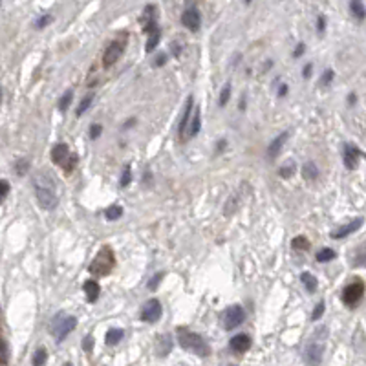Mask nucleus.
I'll use <instances>...</instances> for the list:
<instances>
[{"label": "nucleus", "instance_id": "nucleus-34", "mask_svg": "<svg viewBox=\"0 0 366 366\" xmlns=\"http://www.w3.org/2000/svg\"><path fill=\"white\" fill-rule=\"evenodd\" d=\"M324 312H326V304L322 302V300H320V302H318L317 306H315V310H313L312 318H313V320H318V318H320L322 315H324Z\"/></svg>", "mask_w": 366, "mask_h": 366}, {"label": "nucleus", "instance_id": "nucleus-47", "mask_svg": "<svg viewBox=\"0 0 366 366\" xmlns=\"http://www.w3.org/2000/svg\"><path fill=\"white\" fill-rule=\"evenodd\" d=\"M288 84H282V86H280V90H278V97H284L286 96V94H288Z\"/></svg>", "mask_w": 366, "mask_h": 366}, {"label": "nucleus", "instance_id": "nucleus-38", "mask_svg": "<svg viewBox=\"0 0 366 366\" xmlns=\"http://www.w3.org/2000/svg\"><path fill=\"white\" fill-rule=\"evenodd\" d=\"M326 31V17L324 15H318L317 17V33L318 35H322Z\"/></svg>", "mask_w": 366, "mask_h": 366}, {"label": "nucleus", "instance_id": "nucleus-32", "mask_svg": "<svg viewBox=\"0 0 366 366\" xmlns=\"http://www.w3.org/2000/svg\"><path fill=\"white\" fill-rule=\"evenodd\" d=\"M130 181H132V167H130V165H125L119 183H121V187H128L130 185Z\"/></svg>", "mask_w": 366, "mask_h": 366}, {"label": "nucleus", "instance_id": "nucleus-36", "mask_svg": "<svg viewBox=\"0 0 366 366\" xmlns=\"http://www.w3.org/2000/svg\"><path fill=\"white\" fill-rule=\"evenodd\" d=\"M295 172V163H288L286 167H280V170H278V174L282 176V178H289V176H293Z\"/></svg>", "mask_w": 366, "mask_h": 366}, {"label": "nucleus", "instance_id": "nucleus-35", "mask_svg": "<svg viewBox=\"0 0 366 366\" xmlns=\"http://www.w3.org/2000/svg\"><path fill=\"white\" fill-rule=\"evenodd\" d=\"M333 77H335V72H333L331 68H328V70L324 72V75L320 77V86H328V84L333 81Z\"/></svg>", "mask_w": 366, "mask_h": 366}, {"label": "nucleus", "instance_id": "nucleus-45", "mask_svg": "<svg viewBox=\"0 0 366 366\" xmlns=\"http://www.w3.org/2000/svg\"><path fill=\"white\" fill-rule=\"evenodd\" d=\"M7 192H9V183L7 180H2V200H6Z\"/></svg>", "mask_w": 366, "mask_h": 366}, {"label": "nucleus", "instance_id": "nucleus-50", "mask_svg": "<svg viewBox=\"0 0 366 366\" xmlns=\"http://www.w3.org/2000/svg\"><path fill=\"white\" fill-rule=\"evenodd\" d=\"M355 99H357V97H355V94H350V96H348V101H350V105H354V103H355Z\"/></svg>", "mask_w": 366, "mask_h": 366}, {"label": "nucleus", "instance_id": "nucleus-8", "mask_svg": "<svg viewBox=\"0 0 366 366\" xmlns=\"http://www.w3.org/2000/svg\"><path fill=\"white\" fill-rule=\"evenodd\" d=\"M363 295H365V284L361 282V280H355V282H352L350 286L344 288V291H342V302L346 306H355L363 299Z\"/></svg>", "mask_w": 366, "mask_h": 366}, {"label": "nucleus", "instance_id": "nucleus-24", "mask_svg": "<svg viewBox=\"0 0 366 366\" xmlns=\"http://www.w3.org/2000/svg\"><path fill=\"white\" fill-rule=\"evenodd\" d=\"M105 216L108 222H115V220H119L123 216V207L121 205H110L108 209L105 210Z\"/></svg>", "mask_w": 366, "mask_h": 366}, {"label": "nucleus", "instance_id": "nucleus-46", "mask_svg": "<svg viewBox=\"0 0 366 366\" xmlns=\"http://www.w3.org/2000/svg\"><path fill=\"white\" fill-rule=\"evenodd\" d=\"M304 53V44H302V42H300L299 46H297V50H295V53H293V57L295 59H297V57H300V55Z\"/></svg>", "mask_w": 366, "mask_h": 366}, {"label": "nucleus", "instance_id": "nucleus-39", "mask_svg": "<svg viewBox=\"0 0 366 366\" xmlns=\"http://www.w3.org/2000/svg\"><path fill=\"white\" fill-rule=\"evenodd\" d=\"M101 132H103V126L101 125H97V123H96V125L90 126V138L92 139H97L99 136H101Z\"/></svg>", "mask_w": 366, "mask_h": 366}, {"label": "nucleus", "instance_id": "nucleus-33", "mask_svg": "<svg viewBox=\"0 0 366 366\" xmlns=\"http://www.w3.org/2000/svg\"><path fill=\"white\" fill-rule=\"evenodd\" d=\"M94 344H96V341H94V335H84L83 350L86 352V354H92V352H94Z\"/></svg>", "mask_w": 366, "mask_h": 366}, {"label": "nucleus", "instance_id": "nucleus-30", "mask_svg": "<svg viewBox=\"0 0 366 366\" xmlns=\"http://www.w3.org/2000/svg\"><path fill=\"white\" fill-rule=\"evenodd\" d=\"M92 101H94V94H88V96L83 97V101H81V105L77 106V117H81V115L86 112V110L92 106Z\"/></svg>", "mask_w": 366, "mask_h": 366}, {"label": "nucleus", "instance_id": "nucleus-16", "mask_svg": "<svg viewBox=\"0 0 366 366\" xmlns=\"http://www.w3.org/2000/svg\"><path fill=\"white\" fill-rule=\"evenodd\" d=\"M288 138H289V132L286 130V132H282L280 136H276V138L271 141L269 147H267V156H269L271 159H275V157L278 156V152L282 150L284 143L288 141Z\"/></svg>", "mask_w": 366, "mask_h": 366}, {"label": "nucleus", "instance_id": "nucleus-4", "mask_svg": "<svg viewBox=\"0 0 366 366\" xmlns=\"http://www.w3.org/2000/svg\"><path fill=\"white\" fill-rule=\"evenodd\" d=\"M77 326V318L73 315H66V313H57L52 320V326H50V331L57 342L64 341Z\"/></svg>", "mask_w": 366, "mask_h": 366}, {"label": "nucleus", "instance_id": "nucleus-20", "mask_svg": "<svg viewBox=\"0 0 366 366\" xmlns=\"http://www.w3.org/2000/svg\"><path fill=\"white\" fill-rule=\"evenodd\" d=\"M302 176H304V180L308 181H315L318 178V168L315 165V161H306L302 165Z\"/></svg>", "mask_w": 366, "mask_h": 366}, {"label": "nucleus", "instance_id": "nucleus-12", "mask_svg": "<svg viewBox=\"0 0 366 366\" xmlns=\"http://www.w3.org/2000/svg\"><path fill=\"white\" fill-rule=\"evenodd\" d=\"M363 223H365V220L363 218H355V220H352V222H348L346 225H342V227L335 229V231H331V238L333 240H341V238H344V236H348V234L355 233V231H359L361 227H363Z\"/></svg>", "mask_w": 366, "mask_h": 366}, {"label": "nucleus", "instance_id": "nucleus-7", "mask_svg": "<svg viewBox=\"0 0 366 366\" xmlns=\"http://www.w3.org/2000/svg\"><path fill=\"white\" fill-rule=\"evenodd\" d=\"M222 320H223V328L227 331H231L246 320V312H244V308L242 306H229L227 310L223 312Z\"/></svg>", "mask_w": 366, "mask_h": 366}, {"label": "nucleus", "instance_id": "nucleus-52", "mask_svg": "<svg viewBox=\"0 0 366 366\" xmlns=\"http://www.w3.org/2000/svg\"><path fill=\"white\" fill-rule=\"evenodd\" d=\"M64 366H73V365H72V363H66V365H64Z\"/></svg>", "mask_w": 366, "mask_h": 366}, {"label": "nucleus", "instance_id": "nucleus-3", "mask_svg": "<svg viewBox=\"0 0 366 366\" xmlns=\"http://www.w3.org/2000/svg\"><path fill=\"white\" fill-rule=\"evenodd\" d=\"M114 265H115L114 251L110 247H103L101 251L96 255V258L92 260V264L88 265V271L94 276H106L112 273Z\"/></svg>", "mask_w": 366, "mask_h": 366}, {"label": "nucleus", "instance_id": "nucleus-10", "mask_svg": "<svg viewBox=\"0 0 366 366\" xmlns=\"http://www.w3.org/2000/svg\"><path fill=\"white\" fill-rule=\"evenodd\" d=\"M324 355V344L322 342H310L304 350V361L308 366H318L322 363Z\"/></svg>", "mask_w": 366, "mask_h": 366}, {"label": "nucleus", "instance_id": "nucleus-25", "mask_svg": "<svg viewBox=\"0 0 366 366\" xmlns=\"http://www.w3.org/2000/svg\"><path fill=\"white\" fill-rule=\"evenodd\" d=\"M337 257V253L333 251V249H330V247H322L320 251L315 255V258H317V262H330V260H333V258Z\"/></svg>", "mask_w": 366, "mask_h": 366}, {"label": "nucleus", "instance_id": "nucleus-42", "mask_svg": "<svg viewBox=\"0 0 366 366\" xmlns=\"http://www.w3.org/2000/svg\"><path fill=\"white\" fill-rule=\"evenodd\" d=\"M7 357H9V346H7V341H4V352H2V365H7Z\"/></svg>", "mask_w": 366, "mask_h": 366}, {"label": "nucleus", "instance_id": "nucleus-40", "mask_svg": "<svg viewBox=\"0 0 366 366\" xmlns=\"http://www.w3.org/2000/svg\"><path fill=\"white\" fill-rule=\"evenodd\" d=\"M50 22H52V17H50V15H42V17L35 22V26L37 28H44V26H48Z\"/></svg>", "mask_w": 366, "mask_h": 366}, {"label": "nucleus", "instance_id": "nucleus-51", "mask_svg": "<svg viewBox=\"0 0 366 366\" xmlns=\"http://www.w3.org/2000/svg\"><path fill=\"white\" fill-rule=\"evenodd\" d=\"M134 123H136V119H128V121L125 123V128H126V126H132Z\"/></svg>", "mask_w": 366, "mask_h": 366}, {"label": "nucleus", "instance_id": "nucleus-14", "mask_svg": "<svg viewBox=\"0 0 366 366\" xmlns=\"http://www.w3.org/2000/svg\"><path fill=\"white\" fill-rule=\"evenodd\" d=\"M229 346H231V350H233V352L244 354V352H247V350L251 348V337L247 335V333H238V335L231 337Z\"/></svg>", "mask_w": 366, "mask_h": 366}, {"label": "nucleus", "instance_id": "nucleus-43", "mask_svg": "<svg viewBox=\"0 0 366 366\" xmlns=\"http://www.w3.org/2000/svg\"><path fill=\"white\" fill-rule=\"evenodd\" d=\"M312 70H313V64L310 62V64H306V66H304V70H302V77H304V79L312 77Z\"/></svg>", "mask_w": 366, "mask_h": 366}, {"label": "nucleus", "instance_id": "nucleus-17", "mask_svg": "<svg viewBox=\"0 0 366 366\" xmlns=\"http://www.w3.org/2000/svg\"><path fill=\"white\" fill-rule=\"evenodd\" d=\"M200 128H202V114H200V108H194L192 119L189 123V128H187V138H196Z\"/></svg>", "mask_w": 366, "mask_h": 366}, {"label": "nucleus", "instance_id": "nucleus-41", "mask_svg": "<svg viewBox=\"0 0 366 366\" xmlns=\"http://www.w3.org/2000/svg\"><path fill=\"white\" fill-rule=\"evenodd\" d=\"M354 265H357V267L366 265V253H363V255H359V257L354 258Z\"/></svg>", "mask_w": 366, "mask_h": 366}, {"label": "nucleus", "instance_id": "nucleus-31", "mask_svg": "<svg viewBox=\"0 0 366 366\" xmlns=\"http://www.w3.org/2000/svg\"><path fill=\"white\" fill-rule=\"evenodd\" d=\"M229 97H231V83H225L223 84L222 92H220V99H218V105L220 106H225L229 101Z\"/></svg>", "mask_w": 366, "mask_h": 366}, {"label": "nucleus", "instance_id": "nucleus-6", "mask_svg": "<svg viewBox=\"0 0 366 366\" xmlns=\"http://www.w3.org/2000/svg\"><path fill=\"white\" fill-rule=\"evenodd\" d=\"M126 42H128V35L126 33H121L117 39H114V41L110 42L108 48L105 50V55H103V66L105 68L114 66L115 62L123 57V53H125Z\"/></svg>", "mask_w": 366, "mask_h": 366}, {"label": "nucleus", "instance_id": "nucleus-22", "mask_svg": "<svg viewBox=\"0 0 366 366\" xmlns=\"http://www.w3.org/2000/svg\"><path fill=\"white\" fill-rule=\"evenodd\" d=\"M159 39H161V30L157 28V30L152 31V33L149 35V39H147V44H145V52H147V53L154 52V50H156V46L159 44Z\"/></svg>", "mask_w": 366, "mask_h": 366}, {"label": "nucleus", "instance_id": "nucleus-19", "mask_svg": "<svg viewBox=\"0 0 366 366\" xmlns=\"http://www.w3.org/2000/svg\"><path fill=\"white\" fill-rule=\"evenodd\" d=\"M123 337H125V331L121 330V328H110V330L106 331L105 342H106L108 346H115V344H119Z\"/></svg>", "mask_w": 366, "mask_h": 366}, {"label": "nucleus", "instance_id": "nucleus-48", "mask_svg": "<svg viewBox=\"0 0 366 366\" xmlns=\"http://www.w3.org/2000/svg\"><path fill=\"white\" fill-rule=\"evenodd\" d=\"M180 52H181L180 46H178L176 42H172V53H174V55H180Z\"/></svg>", "mask_w": 366, "mask_h": 366}, {"label": "nucleus", "instance_id": "nucleus-2", "mask_svg": "<svg viewBox=\"0 0 366 366\" xmlns=\"http://www.w3.org/2000/svg\"><path fill=\"white\" fill-rule=\"evenodd\" d=\"M178 342H180V346L183 350L198 355V357H207L210 354L209 344L204 341V337L191 330H187V328H180L178 330Z\"/></svg>", "mask_w": 366, "mask_h": 366}, {"label": "nucleus", "instance_id": "nucleus-49", "mask_svg": "<svg viewBox=\"0 0 366 366\" xmlns=\"http://www.w3.org/2000/svg\"><path fill=\"white\" fill-rule=\"evenodd\" d=\"M240 110H246V96H242L240 99Z\"/></svg>", "mask_w": 366, "mask_h": 366}, {"label": "nucleus", "instance_id": "nucleus-9", "mask_svg": "<svg viewBox=\"0 0 366 366\" xmlns=\"http://www.w3.org/2000/svg\"><path fill=\"white\" fill-rule=\"evenodd\" d=\"M161 302L157 299H150L147 300V304L143 306V310H141V320L143 322H149V324H154V322H157L159 320V317H161Z\"/></svg>", "mask_w": 366, "mask_h": 366}, {"label": "nucleus", "instance_id": "nucleus-23", "mask_svg": "<svg viewBox=\"0 0 366 366\" xmlns=\"http://www.w3.org/2000/svg\"><path fill=\"white\" fill-rule=\"evenodd\" d=\"M300 280H302V284H304V288L310 291V293H315L317 291V278L312 275V273H302L300 275Z\"/></svg>", "mask_w": 366, "mask_h": 366}, {"label": "nucleus", "instance_id": "nucleus-26", "mask_svg": "<svg viewBox=\"0 0 366 366\" xmlns=\"http://www.w3.org/2000/svg\"><path fill=\"white\" fill-rule=\"evenodd\" d=\"M48 361V352L46 348H37V352L33 354V359H31V365L33 366H44Z\"/></svg>", "mask_w": 366, "mask_h": 366}, {"label": "nucleus", "instance_id": "nucleus-5", "mask_svg": "<svg viewBox=\"0 0 366 366\" xmlns=\"http://www.w3.org/2000/svg\"><path fill=\"white\" fill-rule=\"evenodd\" d=\"M52 161L55 165L62 167L66 172H72L73 168H75V165H77L79 157L77 154L70 152V147L66 143H57L53 147V150H52Z\"/></svg>", "mask_w": 366, "mask_h": 366}, {"label": "nucleus", "instance_id": "nucleus-13", "mask_svg": "<svg viewBox=\"0 0 366 366\" xmlns=\"http://www.w3.org/2000/svg\"><path fill=\"white\" fill-rule=\"evenodd\" d=\"M363 156L361 150L355 147V145H344V152H342V159H344V167L348 170H354L357 168V161L359 157Z\"/></svg>", "mask_w": 366, "mask_h": 366}, {"label": "nucleus", "instance_id": "nucleus-44", "mask_svg": "<svg viewBox=\"0 0 366 366\" xmlns=\"http://www.w3.org/2000/svg\"><path fill=\"white\" fill-rule=\"evenodd\" d=\"M165 62H167V55L161 53V55H157V57H156V60H154V66H163Z\"/></svg>", "mask_w": 366, "mask_h": 366}, {"label": "nucleus", "instance_id": "nucleus-29", "mask_svg": "<svg viewBox=\"0 0 366 366\" xmlns=\"http://www.w3.org/2000/svg\"><path fill=\"white\" fill-rule=\"evenodd\" d=\"M73 99V90H66L64 92V96L60 97L59 103H57V106H59L60 112H66L68 106H70V103H72Z\"/></svg>", "mask_w": 366, "mask_h": 366}, {"label": "nucleus", "instance_id": "nucleus-11", "mask_svg": "<svg viewBox=\"0 0 366 366\" xmlns=\"http://www.w3.org/2000/svg\"><path fill=\"white\" fill-rule=\"evenodd\" d=\"M181 24L185 26L187 30L200 31V28H202V15L196 9V6L187 7L185 11H183V15H181Z\"/></svg>", "mask_w": 366, "mask_h": 366}, {"label": "nucleus", "instance_id": "nucleus-28", "mask_svg": "<svg viewBox=\"0 0 366 366\" xmlns=\"http://www.w3.org/2000/svg\"><path fill=\"white\" fill-rule=\"evenodd\" d=\"M28 170H30V159L28 157H22V159H18V161H15V172H17V176H26L28 174Z\"/></svg>", "mask_w": 366, "mask_h": 366}, {"label": "nucleus", "instance_id": "nucleus-27", "mask_svg": "<svg viewBox=\"0 0 366 366\" xmlns=\"http://www.w3.org/2000/svg\"><path fill=\"white\" fill-rule=\"evenodd\" d=\"M291 247L293 249H297V251H306V249H310V240H308L306 236H295L293 240H291Z\"/></svg>", "mask_w": 366, "mask_h": 366}, {"label": "nucleus", "instance_id": "nucleus-18", "mask_svg": "<svg viewBox=\"0 0 366 366\" xmlns=\"http://www.w3.org/2000/svg\"><path fill=\"white\" fill-rule=\"evenodd\" d=\"M83 289H84V295H86V300H88V302H96V300L99 299L101 288H99V284H97L96 280H86Z\"/></svg>", "mask_w": 366, "mask_h": 366}, {"label": "nucleus", "instance_id": "nucleus-21", "mask_svg": "<svg viewBox=\"0 0 366 366\" xmlns=\"http://www.w3.org/2000/svg\"><path fill=\"white\" fill-rule=\"evenodd\" d=\"M350 11H352V15H354L357 20H365L366 18V7L363 2H359V0H352V2H350Z\"/></svg>", "mask_w": 366, "mask_h": 366}, {"label": "nucleus", "instance_id": "nucleus-1", "mask_svg": "<svg viewBox=\"0 0 366 366\" xmlns=\"http://www.w3.org/2000/svg\"><path fill=\"white\" fill-rule=\"evenodd\" d=\"M33 189H35V196L42 209L53 210L59 205V198H57V192H55V183L48 172H39L33 178Z\"/></svg>", "mask_w": 366, "mask_h": 366}, {"label": "nucleus", "instance_id": "nucleus-15", "mask_svg": "<svg viewBox=\"0 0 366 366\" xmlns=\"http://www.w3.org/2000/svg\"><path fill=\"white\" fill-rule=\"evenodd\" d=\"M192 108H194V99H192V96H189L185 110H183V114H181V121H180V125H178V132H180L181 138H185L187 136V128H189V123H191V119H192L191 117Z\"/></svg>", "mask_w": 366, "mask_h": 366}, {"label": "nucleus", "instance_id": "nucleus-37", "mask_svg": "<svg viewBox=\"0 0 366 366\" xmlns=\"http://www.w3.org/2000/svg\"><path fill=\"white\" fill-rule=\"evenodd\" d=\"M163 276H165L163 273H156V275L152 276V280H150V282L147 284V288H149V289H156V288H157V284L161 282Z\"/></svg>", "mask_w": 366, "mask_h": 366}]
</instances>
